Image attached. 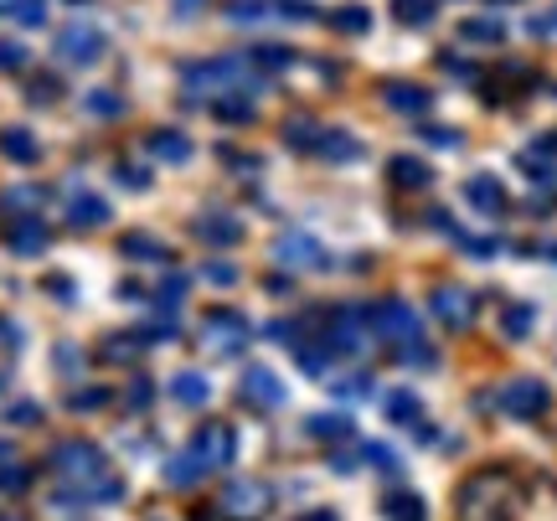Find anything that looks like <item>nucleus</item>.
<instances>
[{"label": "nucleus", "instance_id": "37", "mask_svg": "<svg viewBox=\"0 0 557 521\" xmlns=\"http://www.w3.org/2000/svg\"><path fill=\"white\" fill-rule=\"evenodd\" d=\"M521 171H532V186H547V191H557V165H547L537 150H527V156H521Z\"/></svg>", "mask_w": 557, "mask_h": 521}, {"label": "nucleus", "instance_id": "7", "mask_svg": "<svg viewBox=\"0 0 557 521\" xmlns=\"http://www.w3.org/2000/svg\"><path fill=\"white\" fill-rule=\"evenodd\" d=\"M103 47H109L103 32L88 26V21H73V26L58 32V62H67V67H94L103 58Z\"/></svg>", "mask_w": 557, "mask_h": 521}, {"label": "nucleus", "instance_id": "27", "mask_svg": "<svg viewBox=\"0 0 557 521\" xmlns=\"http://www.w3.org/2000/svg\"><path fill=\"white\" fill-rule=\"evenodd\" d=\"M331 26H336L341 37H367V26H372V11H367V5H336V11H331Z\"/></svg>", "mask_w": 557, "mask_h": 521}, {"label": "nucleus", "instance_id": "50", "mask_svg": "<svg viewBox=\"0 0 557 521\" xmlns=\"http://www.w3.org/2000/svg\"><path fill=\"white\" fill-rule=\"evenodd\" d=\"M150 398H156V393H150V382H145V377L129 382V408H145Z\"/></svg>", "mask_w": 557, "mask_h": 521}, {"label": "nucleus", "instance_id": "41", "mask_svg": "<svg viewBox=\"0 0 557 521\" xmlns=\"http://www.w3.org/2000/svg\"><path fill=\"white\" fill-rule=\"evenodd\" d=\"M248 62H259V67H274L278 73V67H289L295 58H289V47H253V58Z\"/></svg>", "mask_w": 557, "mask_h": 521}, {"label": "nucleus", "instance_id": "20", "mask_svg": "<svg viewBox=\"0 0 557 521\" xmlns=\"http://www.w3.org/2000/svg\"><path fill=\"white\" fill-rule=\"evenodd\" d=\"M5 238H11L16 253H41L47 248V227H41V218H11Z\"/></svg>", "mask_w": 557, "mask_h": 521}, {"label": "nucleus", "instance_id": "42", "mask_svg": "<svg viewBox=\"0 0 557 521\" xmlns=\"http://www.w3.org/2000/svg\"><path fill=\"white\" fill-rule=\"evenodd\" d=\"M26 67V47L21 41H0V73H16Z\"/></svg>", "mask_w": 557, "mask_h": 521}, {"label": "nucleus", "instance_id": "39", "mask_svg": "<svg viewBox=\"0 0 557 521\" xmlns=\"http://www.w3.org/2000/svg\"><path fill=\"white\" fill-rule=\"evenodd\" d=\"M11 16H16L21 26H41V21H47V0H16Z\"/></svg>", "mask_w": 557, "mask_h": 521}, {"label": "nucleus", "instance_id": "29", "mask_svg": "<svg viewBox=\"0 0 557 521\" xmlns=\"http://www.w3.org/2000/svg\"><path fill=\"white\" fill-rule=\"evenodd\" d=\"M382 511H387V517H403V521H423V517H429L423 496H413V491H393V496H382Z\"/></svg>", "mask_w": 557, "mask_h": 521}, {"label": "nucleus", "instance_id": "12", "mask_svg": "<svg viewBox=\"0 0 557 521\" xmlns=\"http://www.w3.org/2000/svg\"><path fill=\"white\" fill-rule=\"evenodd\" d=\"M238 393L248 408H259V413H274V408H284V382H278V372H269V367H248L238 382Z\"/></svg>", "mask_w": 557, "mask_h": 521}, {"label": "nucleus", "instance_id": "28", "mask_svg": "<svg viewBox=\"0 0 557 521\" xmlns=\"http://www.w3.org/2000/svg\"><path fill=\"white\" fill-rule=\"evenodd\" d=\"M357 429H351V419H341V413H320V419H310V439L320 444H341V439H351Z\"/></svg>", "mask_w": 557, "mask_h": 521}, {"label": "nucleus", "instance_id": "38", "mask_svg": "<svg viewBox=\"0 0 557 521\" xmlns=\"http://www.w3.org/2000/svg\"><path fill=\"white\" fill-rule=\"evenodd\" d=\"M218 120L248 124V120H253V99H218Z\"/></svg>", "mask_w": 557, "mask_h": 521}, {"label": "nucleus", "instance_id": "49", "mask_svg": "<svg viewBox=\"0 0 557 521\" xmlns=\"http://www.w3.org/2000/svg\"><path fill=\"white\" fill-rule=\"evenodd\" d=\"M459 243H465L470 253H480V259H491V253H496V248H500L496 238H465V233H459Z\"/></svg>", "mask_w": 557, "mask_h": 521}, {"label": "nucleus", "instance_id": "6", "mask_svg": "<svg viewBox=\"0 0 557 521\" xmlns=\"http://www.w3.org/2000/svg\"><path fill=\"white\" fill-rule=\"evenodd\" d=\"M496 402H500V413L532 423V419H542V413L553 408V387H547V382H537V377H511L506 387H500Z\"/></svg>", "mask_w": 557, "mask_h": 521}, {"label": "nucleus", "instance_id": "53", "mask_svg": "<svg viewBox=\"0 0 557 521\" xmlns=\"http://www.w3.org/2000/svg\"><path fill=\"white\" fill-rule=\"evenodd\" d=\"M207 280H212V284H233V280H238V269H227V263H212V269H207Z\"/></svg>", "mask_w": 557, "mask_h": 521}, {"label": "nucleus", "instance_id": "18", "mask_svg": "<svg viewBox=\"0 0 557 521\" xmlns=\"http://www.w3.org/2000/svg\"><path fill=\"white\" fill-rule=\"evenodd\" d=\"M67 222L73 227H103L109 222V201L94 197V191H73L67 197Z\"/></svg>", "mask_w": 557, "mask_h": 521}, {"label": "nucleus", "instance_id": "54", "mask_svg": "<svg viewBox=\"0 0 557 521\" xmlns=\"http://www.w3.org/2000/svg\"><path fill=\"white\" fill-rule=\"evenodd\" d=\"M201 5H207V0H176V16H197Z\"/></svg>", "mask_w": 557, "mask_h": 521}, {"label": "nucleus", "instance_id": "25", "mask_svg": "<svg viewBox=\"0 0 557 521\" xmlns=\"http://www.w3.org/2000/svg\"><path fill=\"white\" fill-rule=\"evenodd\" d=\"M197 238L222 243V248H233V243L243 238V227H238L233 218H222V212H207V218H197Z\"/></svg>", "mask_w": 557, "mask_h": 521}, {"label": "nucleus", "instance_id": "3", "mask_svg": "<svg viewBox=\"0 0 557 521\" xmlns=\"http://www.w3.org/2000/svg\"><path fill=\"white\" fill-rule=\"evenodd\" d=\"M377 342V331H372V315L357 310V305H336L331 310V321H325V346L336 351V357H367Z\"/></svg>", "mask_w": 557, "mask_h": 521}, {"label": "nucleus", "instance_id": "10", "mask_svg": "<svg viewBox=\"0 0 557 521\" xmlns=\"http://www.w3.org/2000/svg\"><path fill=\"white\" fill-rule=\"evenodd\" d=\"M429 310H434L438 325H449V331H465V325L475 321V295L470 289H459V284H438L434 295H429Z\"/></svg>", "mask_w": 557, "mask_h": 521}, {"label": "nucleus", "instance_id": "13", "mask_svg": "<svg viewBox=\"0 0 557 521\" xmlns=\"http://www.w3.org/2000/svg\"><path fill=\"white\" fill-rule=\"evenodd\" d=\"M465 201L475 207L480 218H500V212L511 207V197H506V186H500V176H491V171H480V176L465 181Z\"/></svg>", "mask_w": 557, "mask_h": 521}, {"label": "nucleus", "instance_id": "52", "mask_svg": "<svg viewBox=\"0 0 557 521\" xmlns=\"http://www.w3.org/2000/svg\"><path fill=\"white\" fill-rule=\"evenodd\" d=\"M11 419H16V423H37L41 408H37V402H16V408H11Z\"/></svg>", "mask_w": 557, "mask_h": 521}, {"label": "nucleus", "instance_id": "35", "mask_svg": "<svg viewBox=\"0 0 557 521\" xmlns=\"http://www.w3.org/2000/svg\"><path fill=\"white\" fill-rule=\"evenodd\" d=\"M295 357H299V372H310V377H325L331 372V346H295Z\"/></svg>", "mask_w": 557, "mask_h": 521}, {"label": "nucleus", "instance_id": "47", "mask_svg": "<svg viewBox=\"0 0 557 521\" xmlns=\"http://www.w3.org/2000/svg\"><path fill=\"white\" fill-rule=\"evenodd\" d=\"M423 140H429V145H438V150H455V145H459V135H455V129H444V124H434V129H423Z\"/></svg>", "mask_w": 557, "mask_h": 521}, {"label": "nucleus", "instance_id": "2", "mask_svg": "<svg viewBox=\"0 0 557 521\" xmlns=\"http://www.w3.org/2000/svg\"><path fill=\"white\" fill-rule=\"evenodd\" d=\"M372 331H377V342H393L398 346L403 361H413V367H434V346L423 342V331H418V315L408 310L403 300H377L372 310Z\"/></svg>", "mask_w": 557, "mask_h": 521}, {"label": "nucleus", "instance_id": "17", "mask_svg": "<svg viewBox=\"0 0 557 521\" xmlns=\"http://www.w3.org/2000/svg\"><path fill=\"white\" fill-rule=\"evenodd\" d=\"M145 150H150L156 161H165V165H186V161H191V140H186V135H176V129H156V135H145Z\"/></svg>", "mask_w": 557, "mask_h": 521}, {"label": "nucleus", "instance_id": "48", "mask_svg": "<svg viewBox=\"0 0 557 521\" xmlns=\"http://www.w3.org/2000/svg\"><path fill=\"white\" fill-rule=\"evenodd\" d=\"M58 99V78H32V103H52Z\"/></svg>", "mask_w": 557, "mask_h": 521}, {"label": "nucleus", "instance_id": "16", "mask_svg": "<svg viewBox=\"0 0 557 521\" xmlns=\"http://www.w3.org/2000/svg\"><path fill=\"white\" fill-rule=\"evenodd\" d=\"M387 176H393L398 191H423V186L434 181V171H429V161H418V156H393V161H387Z\"/></svg>", "mask_w": 557, "mask_h": 521}, {"label": "nucleus", "instance_id": "30", "mask_svg": "<svg viewBox=\"0 0 557 521\" xmlns=\"http://www.w3.org/2000/svg\"><path fill=\"white\" fill-rule=\"evenodd\" d=\"M537 325V310L532 305H506V315H500V331H506V342H521L527 331Z\"/></svg>", "mask_w": 557, "mask_h": 521}, {"label": "nucleus", "instance_id": "15", "mask_svg": "<svg viewBox=\"0 0 557 521\" xmlns=\"http://www.w3.org/2000/svg\"><path fill=\"white\" fill-rule=\"evenodd\" d=\"M207 475H212V470H207V460H201L197 449H181L176 460L165 464V485H176V491H191V485H201Z\"/></svg>", "mask_w": 557, "mask_h": 521}, {"label": "nucleus", "instance_id": "21", "mask_svg": "<svg viewBox=\"0 0 557 521\" xmlns=\"http://www.w3.org/2000/svg\"><path fill=\"white\" fill-rule=\"evenodd\" d=\"M171 398H176L181 408H207L212 387H207V377H201V372H176V377H171Z\"/></svg>", "mask_w": 557, "mask_h": 521}, {"label": "nucleus", "instance_id": "45", "mask_svg": "<svg viewBox=\"0 0 557 521\" xmlns=\"http://www.w3.org/2000/svg\"><path fill=\"white\" fill-rule=\"evenodd\" d=\"M181 295H186V280H181V274H176V280H165V284H160V310L171 315V310L181 305Z\"/></svg>", "mask_w": 557, "mask_h": 521}, {"label": "nucleus", "instance_id": "40", "mask_svg": "<svg viewBox=\"0 0 557 521\" xmlns=\"http://www.w3.org/2000/svg\"><path fill=\"white\" fill-rule=\"evenodd\" d=\"M315 140H320V129L310 120H289V145L295 150H315Z\"/></svg>", "mask_w": 557, "mask_h": 521}, {"label": "nucleus", "instance_id": "34", "mask_svg": "<svg viewBox=\"0 0 557 521\" xmlns=\"http://www.w3.org/2000/svg\"><path fill=\"white\" fill-rule=\"evenodd\" d=\"M387 413H393V423H423V402H418V393L398 387V393L387 398Z\"/></svg>", "mask_w": 557, "mask_h": 521}, {"label": "nucleus", "instance_id": "1", "mask_svg": "<svg viewBox=\"0 0 557 521\" xmlns=\"http://www.w3.org/2000/svg\"><path fill=\"white\" fill-rule=\"evenodd\" d=\"M52 475H58L62 485L83 491V496H94V501H120L124 496V481L109 470L99 444H88V439L58 444V449H52Z\"/></svg>", "mask_w": 557, "mask_h": 521}, {"label": "nucleus", "instance_id": "14", "mask_svg": "<svg viewBox=\"0 0 557 521\" xmlns=\"http://www.w3.org/2000/svg\"><path fill=\"white\" fill-rule=\"evenodd\" d=\"M382 99H387V109H398V114H429V103H434V94L423 88V83H382Z\"/></svg>", "mask_w": 557, "mask_h": 521}, {"label": "nucleus", "instance_id": "51", "mask_svg": "<svg viewBox=\"0 0 557 521\" xmlns=\"http://www.w3.org/2000/svg\"><path fill=\"white\" fill-rule=\"evenodd\" d=\"M120 181L129 186V191H145V186H150V176H145V171H135V165H120Z\"/></svg>", "mask_w": 557, "mask_h": 521}, {"label": "nucleus", "instance_id": "4", "mask_svg": "<svg viewBox=\"0 0 557 521\" xmlns=\"http://www.w3.org/2000/svg\"><path fill=\"white\" fill-rule=\"evenodd\" d=\"M248 78V58H212L186 67L181 83H186V99H207V94H233L238 83Z\"/></svg>", "mask_w": 557, "mask_h": 521}, {"label": "nucleus", "instance_id": "5", "mask_svg": "<svg viewBox=\"0 0 557 521\" xmlns=\"http://www.w3.org/2000/svg\"><path fill=\"white\" fill-rule=\"evenodd\" d=\"M511 501L517 496H511V475L506 470H485V475H470V481L459 485L465 517H475V511H506Z\"/></svg>", "mask_w": 557, "mask_h": 521}, {"label": "nucleus", "instance_id": "24", "mask_svg": "<svg viewBox=\"0 0 557 521\" xmlns=\"http://www.w3.org/2000/svg\"><path fill=\"white\" fill-rule=\"evenodd\" d=\"M315 150L325 156V161H357V156H361L357 135H346V129H320Z\"/></svg>", "mask_w": 557, "mask_h": 521}, {"label": "nucleus", "instance_id": "33", "mask_svg": "<svg viewBox=\"0 0 557 521\" xmlns=\"http://www.w3.org/2000/svg\"><path fill=\"white\" fill-rule=\"evenodd\" d=\"M438 11V0H393V16L403 21V26H429Z\"/></svg>", "mask_w": 557, "mask_h": 521}, {"label": "nucleus", "instance_id": "32", "mask_svg": "<svg viewBox=\"0 0 557 521\" xmlns=\"http://www.w3.org/2000/svg\"><path fill=\"white\" fill-rule=\"evenodd\" d=\"M269 16H278L274 0H233L227 5V21H238V26H253V21H269Z\"/></svg>", "mask_w": 557, "mask_h": 521}, {"label": "nucleus", "instance_id": "55", "mask_svg": "<svg viewBox=\"0 0 557 521\" xmlns=\"http://www.w3.org/2000/svg\"><path fill=\"white\" fill-rule=\"evenodd\" d=\"M47 289H52V295H62V300H73V284H67V280H47Z\"/></svg>", "mask_w": 557, "mask_h": 521}, {"label": "nucleus", "instance_id": "23", "mask_svg": "<svg viewBox=\"0 0 557 521\" xmlns=\"http://www.w3.org/2000/svg\"><path fill=\"white\" fill-rule=\"evenodd\" d=\"M120 253H124V259H135V263H165V259H171V253H165V243L150 238V233H124Z\"/></svg>", "mask_w": 557, "mask_h": 521}, {"label": "nucleus", "instance_id": "26", "mask_svg": "<svg viewBox=\"0 0 557 521\" xmlns=\"http://www.w3.org/2000/svg\"><path fill=\"white\" fill-rule=\"evenodd\" d=\"M459 37L465 41H491V47H496V41H506V21L500 16H465L459 21Z\"/></svg>", "mask_w": 557, "mask_h": 521}, {"label": "nucleus", "instance_id": "19", "mask_svg": "<svg viewBox=\"0 0 557 521\" xmlns=\"http://www.w3.org/2000/svg\"><path fill=\"white\" fill-rule=\"evenodd\" d=\"M0 156H5V161H16V165H37L41 145L32 140V129H16V124H11V129H0Z\"/></svg>", "mask_w": 557, "mask_h": 521}, {"label": "nucleus", "instance_id": "46", "mask_svg": "<svg viewBox=\"0 0 557 521\" xmlns=\"http://www.w3.org/2000/svg\"><path fill=\"white\" fill-rule=\"evenodd\" d=\"M103 402H109V393H103V387H83V393H73V398H67V408H103Z\"/></svg>", "mask_w": 557, "mask_h": 521}, {"label": "nucleus", "instance_id": "43", "mask_svg": "<svg viewBox=\"0 0 557 521\" xmlns=\"http://www.w3.org/2000/svg\"><path fill=\"white\" fill-rule=\"evenodd\" d=\"M32 485V470H21V464H0V491H26Z\"/></svg>", "mask_w": 557, "mask_h": 521}, {"label": "nucleus", "instance_id": "8", "mask_svg": "<svg viewBox=\"0 0 557 521\" xmlns=\"http://www.w3.org/2000/svg\"><path fill=\"white\" fill-rule=\"evenodd\" d=\"M201 346L218 351V357H233V351L248 346V321H243L238 310H212V315L201 321Z\"/></svg>", "mask_w": 557, "mask_h": 521}, {"label": "nucleus", "instance_id": "36", "mask_svg": "<svg viewBox=\"0 0 557 521\" xmlns=\"http://www.w3.org/2000/svg\"><path fill=\"white\" fill-rule=\"evenodd\" d=\"M145 346H150L145 336H109L99 357H103V361H135L139 351H145Z\"/></svg>", "mask_w": 557, "mask_h": 521}, {"label": "nucleus", "instance_id": "31", "mask_svg": "<svg viewBox=\"0 0 557 521\" xmlns=\"http://www.w3.org/2000/svg\"><path fill=\"white\" fill-rule=\"evenodd\" d=\"M83 109H88L94 120H120V114H124V99L114 94V88H94V94L83 99Z\"/></svg>", "mask_w": 557, "mask_h": 521}, {"label": "nucleus", "instance_id": "11", "mask_svg": "<svg viewBox=\"0 0 557 521\" xmlns=\"http://www.w3.org/2000/svg\"><path fill=\"white\" fill-rule=\"evenodd\" d=\"M274 263L278 269H295V274H310V269H325V248L310 233H284L274 243Z\"/></svg>", "mask_w": 557, "mask_h": 521}, {"label": "nucleus", "instance_id": "44", "mask_svg": "<svg viewBox=\"0 0 557 521\" xmlns=\"http://www.w3.org/2000/svg\"><path fill=\"white\" fill-rule=\"evenodd\" d=\"M336 393H341V398H367V393H372V377H367V372H357V377H341Z\"/></svg>", "mask_w": 557, "mask_h": 521}, {"label": "nucleus", "instance_id": "22", "mask_svg": "<svg viewBox=\"0 0 557 521\" xmlns=\"http://www.w3.org/2000/svg\"><path fill=\"white\" fill-rule=\"evenodd\" d=\"M222 506H227V511H238V517H253V511H263V506H269V491H263V485H253V481H238L227 496H222Z\"/></svg>", "mask_w": 557, "mask_h": 521}, {"label": "nucleus", "instance_id": "9", "mask_svg": "<svg viewBox=\"0 0 557 521\" xmlns=\"http://www.w3.org/2000/svg\"><path fill=\"white\" fill-rule=\"evenodd\" d=\"M191 449L207 460V470H233V460H238V434H233V423H201Z\"/></svg>", "mask_w": 557, "mask_h": 521}]
</instances>
